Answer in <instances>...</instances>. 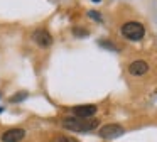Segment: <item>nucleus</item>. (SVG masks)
Listing matches in <instances>:
<instances>
[{
    "instance_id": "nucleus-1",
    "label": "nucleus",
    "mask_w": 157,
    "mask_h": 142,
    "mask_svg": "<svg viewBox=\"0 0 157 142\" xmlns=\"http://www.w3.org/2000/svg\"><path fill=\"white\" fill-rule=\"evenodd\" d=\"M63 125L73 132H90L98 127V120H95V118L86 120V118H78V117H66L63 120Z\"/></svg>"
},
{
    "instance_id": "nucleus-2",
    "label": "nucleus",
    "mask_w": 157,
    "mask_h": 142,
    "mask_svg": "<svg viewBox=\"0 0 157 142\" xmlns=\"http://www.w3.org/2000/svg\"><path fill=\"white\" fill-rule=\"evenodd\" d=\"M122 34L130 41H140L145 34V29L140 22H127L122 27Z\"/></svg>"
},
{
    "instance_id": "nucleus-3",
    "label": "nucleus",
    "mask_w": 157,
    "mask_h": 142,
    "mask_svg": "<svg viewBox=\"0 0 157 142\" xmlns=\"http://www.w3.org/2000/svg\"><path fill=\"white\" fill-rule=\"evenodd\" d=\"M123 134H125V130L118 124H108V125L100 128V137L101 139H117Z\"/></svg>"
},
{
    "instance_id": "nucleus-4",
    "label": "nucleus",
    "mask_w": 157,
    "mask_h": 142,
    "mask_svg": "<svg viewBox=\"0 0 157 142\" xmlns=\"http://www.w3.org/2000/svg\"><path fill=\"white\" fill-rule=\"evenodd\" d=\"M73 113L78 118H90L96 113V107L95 105H78L73 108Z\"/></svg>"
},
{
    "instance_id": "nucleus-5",
    "label": "nucleus",
    "mask_w": 157,
    "mask_h": 142,
    "mask_svg": "<svg viewBox=\"0 0 157 142\" xmlns=\"http://www.w3.org/2000/svg\"><path fill=\"white\" fill-rule=\"evenodd\" d=\"M25 137L24 128H10V130L2 134V140L4 142H21Z\"/></svg>"
},
{
    "instance_id": "nucleus-6",
    "label": "nucleus",
    "mask_w": 157,
    "mask_h": 142,
    "mask_svg": "<svg viewBox=\"0 0 157 142\" xmlns=\"http://www.w3.org/2000/svg\"><path fill=\"white\" fill-rule=\"evenodd\" d=\"M32 39H34V42L36 44H39V46H51V42H52V37H51V34L48 32V30H44V29H37V30H34V34H32Z\"/></svg>"
},
{
    "instance_id": "nucleus-7",
    "label": "nucleus",
    "mask_w": 157,
    "mask_h": 142,
    "mask_svg": "<svg viewBox=\"0 0 157 142\" xmlns=\"http://www.w3.org/2000/svg\"><path fill=\"white\" fill-rule=\"evenodd\" d=\"M128 71L132 74H135V76H139V74H144V73L149 71V64H147L145 61H133L128 66Z\"/></svg>"
},
{
    "instance_id": "nucleus-8",
    "label": "nucleus",
    "mask_w": 157,
    "mask_h": 142,
    "mask_svg": "<svg viewBox=\"0 0 157 142\" xmlns=\"http://www.w3.org/2000/svg\"><path fill=\"white\" fill-rule=\"evenodd\" d=\"M52 142H78V140L73 139V137H66V135H63V137H56Z\"/></svg>"
},
{
    "instance_id": "nucleus-9",
    "label": "nucleus",
    "mask_w": 157,
    "mask_h": 142,
    "mask_svg": "<svg viewBox=\"0 0 157 142\" xmlns=\"http://www.w3.org/2000/svg\"><path fill=\"white\" fill-rule=\"evenodd\" d=\"M88 15L91 17V19H95V20H98V22H101V17H100V14L96 12V10H90L88 12Z\"/></svg>"
},
{
    "instance_id": "nucleus-10",
    "label": "nucleus",
    "mask_w": 157,
    "mask_h": 142,
    "mask_svg": "<svg viewBox=\"0 0 157 142\" xmlns=\"http://www.w3.org/2000/svg\"><path fill=\"white\" fill-rule=\"evenodd\" d=\"M75 36H88L86 30H79V29H75Z\"/></svg>"
},
{
    "instance_id": "nucleus-11",
    "label": "nucleus",
    "mask_w": 157,
    "mask_h": 142,
    "mask_svg": "<svg viewBox=\"0 0 157 142\" xmlns=\"http://www.w3.org/2000/svg\"><path fill=\"white\" fill-rule=\"evenodd\" d=\"M22 98H25V93H21V95H17V97L14 98V101H19V100H22Z\"/></svg>"
},
{
    "instance_id": "nucleus-12",
    "label": "nucleus",
    "mask_w": 157,
    "mask_h": 142,
    "mask_svg": "<svg viewBox=\"0 0 157 142\" xmlns=\"http://www.w3.org/2000/svg\"><path fill=\"white\" fill-rule=\"evenodd\" d=\"M93 2H100V0H93Z\"/></svg>"
},
{
    "instance_id": "nucleus-13",
    "label": "nucleus",
    "mask_w": 157,
    "mask_h": 142,
    "mask_svg": "<svg viewBox=\"0 0 157 142\" xmlns=\"http://www.w3.org/2000/svg\"><path fill=\"white\" fill-rule=\"evenodd\" d=\"M0 112H2V108H0Z\"/></svg>"
}]
</instances>
